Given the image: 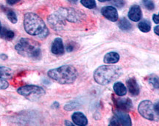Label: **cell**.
Instances as JSON below:
<instances>
[{
    "mask_svg": "<svg viewBox=\"0 0 159 126\" xmlns=\"http://www.w3.org/2000/svg\"><path fill=\"white\" fill-rule=\"evenodd\" d=\"M24 27L25 31L32 36L41 39L46 38L49 35V29L41 18L33 13H27L25 15Z\"/></svg>",
    "mask_w": 159,
    "mask_h": 126,
    "instance_id": "6da1fadb",
    "label": "cell"
},
{
    "mask_svg": "<svg viewBox=\"0 0 159 126\" xmlns=\"http://www.w3.org/2000/svg\"><path fill=\"white\" fill-rule=\"evenodd\" d=\"M122 74V69L119 66L102 65L95 70L94 78L99 84L107 85L119 78Z\"/></svg>",
    "mask_w": 159,
    "mask_h": 126,
    "instance_id": "7a4b0ae2",
    "label": "cell"
},
{
    "mask_svg": "<svg viewBox=\"0 0 159 126\" xmlns=\"http://www.w3.org/2000/svg\"><path fill=\"white\" fill-rule=\"evenodd\" d=\"M48 76L61 84H70L77 79V71L75 67L63 65L49 70Z\"/></svg>",
    "mask_w": 159,
    "mask_h": 126,
    "instance_id": "3957f363",
    "label": "cell"
},
{
    "mask_svg": "<svg viewBox=\"0 0 159 126\" xmlns=\"http://www.w3.org/2000/svg\"><path fill=\"white\" fill-rule=\"evenodd\" d=\"M20 55L33 60H39L41 57L40 45L36 41L27 38H21L15 46Z\"/></svg>",
    "mask_w": 159,
    "mask_h": 126,
    "instance_id": "277c9868",
    "label": "cell"
},
{
    "mask_svg": "<svg viewBox=\"0 0 159 126\" xmlns=\"http://www.w3.org/2000/svg\"><path fill=\"white\" fill-rule=\"evenodd\" d=\"M18 93L29 99H35L45 94V90L42 87L35 85H26L17 90Z\"/></svg>",
    "mask_w": 159,
    "mask_h": 126,
    "instance_id": "5b68a950",
    "label": "cell"
},
{
    "mask_svg": "<svg viewBox=\"0 0 159 126\" xmlns=\"http://www.w3.org/2000/svg\"><path fill=\"white\" fill-rule=\"evenodd\" d=\"M66 18L63 9L60 8L55 13L51 14L48 17V23L52 28L55 31H61L66 25Z\"/></svg>",
    "mask_w": 159,
    "mask_h": 126,
    "instance_id": "8992f818",
    "label": "cell"
},
{
    "mask_svg": "<svg viewBox=\"0 0 159 126\" xmlns=\"http://www.w3.org/2000/svg\"><path fill=\"white\" fill-rule=\"evenodd\" d=\"M138 110L139 114L148 120H154L156 115L153 109V104L150 100H143L139 103Z\"/></svg>",
    "mask_w": 159,
    "mask_h": 126,
    "instance_id": "52a82bcc",
    "label": "cell"
},
{
    "mask_svg": "<svg viewBox=\"0 0 159 126\" xmlns=\"http://www.w3.org/2000/svg\"><path fill=\"white\" fill-rule=\"evenodd\" d=\"M132 125L130 117L124 111L118 109L115 111L114 117L110 122V125Z\"/></svg>",
    "mask_w": 159,
    "mask_h": 126,
    "instance_id": "ba28073f",
    "label": "cell"
},
{
    "mask_svg": "<svg viewBox=\"0 0 159 126\" xmlns=\"http://www.w3.org/2000/svg\"><path fill=\"white\" fill-rule=\"evenodd\" d=\"M101 13L103 16L113 22H116L118 20L119 15L117 10L113 6H105L101 10Z\"/></svg>",
    "mask_w": 159,
    "mask_h": 126,
    "instance_id": "9c48e42d",
    "label": "cell"
},
{
    "mask_svg": "<svg viewBox=\"0 0 159 126\" xmlns=\"http://www.w3.org/2000/svg\"><path fill=\"white\" fill-rule=\"evenodd\" d=\"M116 108L124 111H128L133 108V103L129 98H114Z\"/></svg>",
    "mask_w": 159,
    "mask_h": 126,
    "instance_id": "30bf717a",
    "label": "cell"
},
{
    "mask_svg": "<svg viewBox=\"0 0 159 126\" xmlns=\"http://www.w3.org/2000/svg\"><path fill=\"white\" fill-rule=\"evenodd\" d=\"M65 18L70 22H77L80 20L81 14L78 11L72 8H62Z\"/></svg>",
    "mask_w": 159,
    "mask_h": 126,
    "instance_id": "8fae6325",
    "label": "cell"
},
{
    "mask_svg": "<svg viewBox=\"0 0 159 126\" xmlns=\"http://www.w3.org/2000/svg\"><path fill=\"white\" fill-rule=\"evenodd\" d=\"M142 13L140 6L137 5H133L128 11V18L130 19V20L137 22L142 19Z\"/></svg>",
    "mask_w": 159,
    "mask_h": 126,
    "instance_id": "7c38bea8",
    "label": "cell"
},
{
    "mask_svg": "<svg viewBox=\"0 0 159 126\" xmlns=\"http://www.w3.org/2000/svg\"><path fill=\"white\" fill-rule=\"evenodd\" d=\"M51 51L52 53L55 55H62L64 54L65 48L62 39L60 38V37H57L55 39L52 45Z\"/></svg>",
    "mask_w": 159,
    "mask_h": 126,
    "instance_id": "4fadbf2b",
    "label": "cell"
},
{
    "mask_svg": "<svg viewBox=\"0 0 159 126\" xmlns=\"http://www.w3.org/2000/svg\"><path fill=\"white\" fill-rule=\"evenodd\" d=\"M127 86L129 90V92L131 95L137 96L139 94L140 89H139V84L137 83L136 78H130L126 82Z\"/></svg>",
    "mask_w": 159,
    "mask_h": 126,
    "instance_id": "5bb4252c",
    "label": "cell"
},
{
    "mask_svg": "<svg viewBox=\"0 0 159 126\" xmlns=\"http://www.w3.org/2000/svg\"><path fill=\"white\" fill-rule=\"evenodd\" d=\"M73 123L77 125H86L88 124V120L85 116L81 112H75L71 116Z\"/></svg>",
    "mask_w": 159,
    "mask_h": 126,
    "instance_id": "9a60e30c",
    "label": "cell"
},
{
    "mask_svg": "<svg viewBox=\"0 0 159 126\" xmlns=\"http://www.w3.org/2000/svg\"><path fill=\"white\" fill-rule=\"evenodd\" d=\"M119 55L116 52H109L108 54H105L104 57V62L107 64H115V63L118 62L119 60Z\"/></svg>",
    "mask_w": 159,
    "mask_h": 126,
    "instance_id": "2e32d148",
    "label": "cell"
},
{
    "mask_svg": "<svg viewBox=\"0 0 159 126\" xmlns=\"http://www.w3.org/2000/svg\"><path fill=\"white\" fill-rule=\"evenodd\" d=\"M15 36L14 32L12 30L5 28V27H2L0 29V37L5 39L6 40H12Z\"/></svg>",
    "mask_w": 159,
    "mask_h": 126,
    "instance_id": "e0dca14e",
    "label": "cell"
},
{
    "mask_svg": "<svg viewBox=\"0 0 159 126\" xmlns=\"http://www.w3.org/2000/svg\"><path fill=\"white\" fill-rule=\"evenodd\" d=\"M114 90L118 96H124L127 94L126 86L122 82H116L114 85Z\"/></svg>",
    "mask_w": 159,
    "mask_h": 126,
    "instance_id": "ac0fdd59",
    "label": "cell"
},
{
    "mask_svg": "<svg viewBox=\"0 0 159 126\" xmlns=\"http://www.w3.org/2000/svg\"><path fill=\"white\" fill-rule=\"evenodd\" d=\"M118 26L119 29H122L123 31H129L132 29V24L125 18H122L121 20H119Z\"/></svg>",
    "mask_w": 159,
    "mask_h": 126,
    "instance_id": "d6986e66",
    "label": "cell"
},
{
    "mask_svg": "<svg viewBox=\"0 0 159 126\" xmlns=\"http://www.w3.org/2000/svg\"><path fill=\"white\" fill-rule=\"evenodd\" d=\"M138 27L139 30L142 32H149L151 29V23L148 20H142L139 22Z\"/></svg>",
    "mask_w": 159,
    "mask_h": 126,
    "instance_id": "ffe728a7",
    "label": "cell"
},
{
    "mask_svg": "<svg viewBox=\"0 0 159 126\" xmlns=\"http://www.w3.org/2000/svg\"><path fill=\"white\" fill-rule=\"evenodd\" d=\"M13 75V71L11 69L7 67H0V78H11Z\"/></svg>",
    "mask_w": 159,
    "mask_h": 126,
    "instance_id": "44dd1931",
    "label": "cell"
},
{
    "mask_svg": "<svg viewBox=\"0 0 159 126\" xmlns=\"http://www.w3.org/2000/svg\"><path fill=\"white\" fill-rule=\"evenodd\" d=\"M4 11L5 12L6 15H7V19H9V21H11V23H16L18 21V19L16 16V14L13 10H12L11 9L7 8V7H4Z\"/></svg>",
    "mask_w": 159,
    "mask_h": 126,
    "instance_id": "7402d4cb",
    "label": "cell"
},
{
    "mask_svg": "<svg viewBox=\"0 0 159 126\" xmlns=\"http://www.w3.org/2000/svg\"><path fill=\"white\" fill-rule=\"evenodd\" d=\"M148 81L155 89H159V77L158 76L154 74L150 75L148 78Z\"/></svg>",
    "mask_w": 159,
    "mask_h": 126,
    "instance_id": "603a6c76",
    "label": "cell"
},
{
    "mask_svg": "<svg viewBox=\"0 0 159 126\" xmlns=\"http://www.w3.org/2000/svg\"><path fill=\"white\" fill-rule=\"evenodd\" d=\"M80 2L84 7L89 9H94L97 6L95 0H80Z\"/></svg>",
    "mask_w": 159,
    "mask_h": 126,
    "instance_id": "cb8c5ba5",
    "label": "cell"
},
{
    "mask_svg": "<svg viewBox=\"0 0 159 126\" xmlns=\"http://www.w3.org/2000/svg\"><path fill=\"white\" fill-rule=\"evenodd\" d=\"M142 4L148 10H153L155 9V4L152 0H142Z\"/></svg>",
    "mask_w": 159,
    "mask_h": 126,
    "instance_id": "d4e9b609",
    "label": "cell"
},
{
    "mask_svg": "<svg viewBox=\"0 0 159 126\" xmlns=\"http://www.w3.org/2000/svg\"><path fill=\"white\" fill-rule=\"evenodd\" d=\"M110 2L113 5L118 7V8H122L125 4L124 0H111Z\"/></svg>",
    "mask_w": 159,
    "mask_h": 126,
    "instance_id": "484cf974",
    "label": "cell"
},
{
    "mask_svg": "<svg viewBox=\"0 0 159 126\" xmlns=\"http://www.w3.org/2000/svg\"><path fill=\"white\" fill-rule=\"evenodd\" d=\"M80 105L77 103H75V102H72V103L66 104L64 106V109L66 110V111H71V110L77 109V107H79Z\"/></svg>",
    "mask_w": 159,
    "mask_h": 126,
    "instance_id": "4316f807",
    "label": "cell"
},
{
    "mask_svg": "<svg viewBox=\"0 0 159 126\" xmlns=\"http://www.w3.org/2000/svg\"><path fill=\"white\" fill-rule=\"evenodd\" d=\"M8 86L9 84L7 81L4 79V78H0V90L7 89Z\"/></svg>",
    "mask_w": 159,
    "mask_h": 126,
    "instance_id": "83f0119b",
    "label": "cell"
},
{
    "mask_svg": "<svg viewBox=\"0 0 159 126\" xmlns=\"http://www.w3.org/2000/svg\"><path fill=\"white\" fill-rule=\"evenodd\" d=\"M153 109H154V111L155 113H156V115L159 116V100L154 104Z\"/></svg>",
    "mask_w": 159,
    "mask_h": 126,
    "instance_id": "f1b7e54d",
    "label": "cell"
},
{
    "mask_svg": "<svg viewBox=\"0 0 159 126\" xmlns=\"http://www.w3.org/2000/svg\"><path fill=\"white\" fill-rule=\"evenodd\" d=\"M152 20H153L154 23H159V13L158 14H154L152 15Z\"/></svg>",
    "mask_w": 159,
    "mask_h": 126,
    "instance_id": "f546056e",
    "label": "cell"
},
{
    "mask_svg": "<svg viewBox=\"0 0 159 126\" xmlns=\"http://www.w3.org/2000/svg\"><path fill=\"white\" fill-rule=\"evenodd\" d=\"M74 49H75V46H74V45H73V44H71V43H69V44L67 45V46H66L67 52H72Z\"/></svg>",
    "mask_w": 159,
    "mask_h": 126,
    "instance_id": "4dcf8cb0",
    "label": "cell"
},
{
    "mask_svg": "<svg viewBox=\"0 0 159 126\" xmlns=\"http://www.w3.org/2000/svg\"><path fill=\"white\" fill-rule=\"evenodd\" d=\"M6 1H7V3L8 4V5H15V4L19 2L21 0H6Z\"/></svg>",
    "mask_w": 159,
    "mask_h": 126,
    "instance_id": "1f68e13d",
    "label": "cell"
},
{
    "mask_svg": "<svg viewBox=\"0 0 159 126\" xmlns=\"http://www.w3.org/2000/svg\"><path fill=\"white\" fill-rule=\"evenodd\" d=\"M154 32L156 33V34L157 35H158V36H159V25H158V26L155 27V28H154Z\"/></svg>",
    "mask_w": 159,
    "mask_h": 126,
    "instance_id": "d6a6232c",
    "label": "cell"
},
{
    "mask_svg": "<svg viewBox=\"0 0 159 126\" xmlns=\"http://www.w3.org/2000/svg\"><path fill=\"white\" fill-rule=\"evenodd\" d=\"M0 59H2V60H5L7 59V57L6 56L5 54H0Z\"/></svg>",
    "mask_w": 159,
    "mask_h": 126,
    "instance_id": "836d02e7",
    "label": "cell"
},
{
    "mask_svg": "<svg viewBox=\"0 0 159 126\" xmlns=\"http://www.w3.org/2000/svg\"><path fill=\"white\" fill-rule=\"evenodd\" d=\"M65 124H66V125H73V124L69 121H66Z\"/></svg>",
    "mask_w": 159,
    "mask_h": 126,
    "instance_id": "e575fe53",
    "label": "cell"
},
{
    "mask_svg": "<svg viewBox=\"0 0 159 126\" xmlns=\"http://www.w3.org/2000/svg\"><path fill=\"white\" fill-rule=\"evenodd\" d=\"M68 1L70 2H71V3H76L78 0H68Z\"/></svg>",
    "mask_w": 159,
    "mask_h": 126,
    "instance_id": "d590c367",
    "label": "cell"
},
{
    "mask_svg": "<svg viewBox=\"0 0 159 126\" xmlns=\"http://www.w3.org/2000/svg\"><path fill=\"white\" fill-rule=\"evenodd\" d=\"M100 2H110L111 0H98Z\"/></svg>",
    "mask_w": 159,
    "mask_h": 126,
    "instance_id": "8d00e7d4",
    "label": "cell"
},
{
    "mask_svg": "<svg viewBox=\"0 0 159 126\" xmlns=\"http://www.w3.org/2000/svg\"><path fill=\"white\" fill-rule=\"evenodd\" d=\"M2 28V24H1V22H0V29Z\"/></svg>",
    "mask_w": 159,
    "mask_h": 126,
    "instance_id": "74e56055",
    "label": "cell"
}]
</instances>
